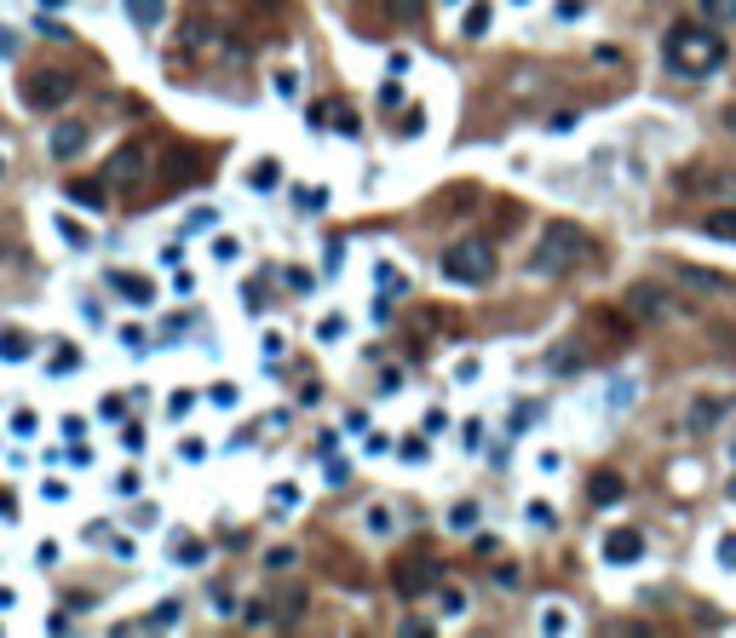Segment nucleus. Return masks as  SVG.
<instances>
[{"instance_id":"nucleus-1","label":"nucleus","mask_w":736,"mask_h":638,"mask_svg":"<svg viewBox=\"0 0 736 638\" xmlns=\"http://www.w3.org/2000/svg\"><path fill=\"white\" fill-rule=\"evenodd\" d=\"M667 64L679 75H713L725 64V41L713 35L708 23H673L667 29Z\"/></svg>"},{"instance_id":"nucleus-2","label":"nucleus","mask_w":736,"mask_h":638,"mask_svg":"<svg viewBox=\"0 0 736 638\" xmlns=\"http://www.w3.org/2000/svg\"><path fill=\"white\" fill-rule=\"evenodd\" d=\"M581 259H587V230L558 219V225H547L541 248H535V259H529V271L535 276H570Z\"/></svg>"},{"instance_id":"nucleus-3","label":"nucleus","mask_w":736,"mask_h":638,"mask_svg":"<svg viewBox=\"0 0 736 638\" xmlns=\"http://www.w3.org/2000/svg\"><path fill=\"white\" fill-rule=\"evenodd\" d=\"M18 92H23V104L29 110H64L69 98H75V75L69 69H58V64H35V69H23V81H18Z\"/></svg>"},{"instance_id":"nucleus-4","label":"nucleus","mask_w":736,"mask_h":638,"mask_svg":"<svg viewBox=\"0 0 736 638\" xmlns=\"http://www.w3.org/2000/svg\"><path fill=\"white\" fill-rule=\"evenodd\" d=\"M443 276H449V282H466V288H478V282L495 276V248H489L483 236H466V242H455V248L443 253Z\"/></svg>"},{"instance_id":"nucleus-5","label":"nucleus","mask_w":736,"mask_h":638,"mask_svg":"<svg viewBox=\"0 0 736 638\" xmlns=\"http://www.w3.org/2000/svg\"><path fill=\"white\" fill-rule=\"evenodd\" d=\"M437 581H443V564H437V558H397V564H391V587H397V598H426L437 587Z\"/></svg>"},{"instance_id":"nucleus-6","label":"nucleus","mask_w":736,"mask_h":638,"mask_svg":"<svg viewBox=\"0 0 736 638\" xmlns=\"http://www.w3.org/2000/svg\"><path fill=\"white\" fill-rule=\"evenodd\" d=\"M144 167H150V150H144V144H121V150H115L110 156V167H104V184H115V190H133L138 179H144Z\"/></svg>"},{"instance_id":"nucleus-7","label":"nucleus","mask_w":736,"mask_h":638,"mask_svg":"<svg viewBox=\"0 0 736 638\" xmlns=\"http://www.w3.org/2000/svg\"><path fill=\"white\" fill-rule=\"evenodd\" d=\"M627 311H633V317H644V322H673V317H679V305H673L662 288H644V282L627 294Z\"/></svg>"},{"instance_id":"nucleus-8","label":"nucleus","mask_w":736,"mask_h":638,"mask_svg":"<svg viewBox=\"0 0 736 638\" xmlns=\"http://www.w3.org/2000/svg\"><path fill=\"white\" fill-rule=\"evenodd\" d=\"M87 138H92L87 121H58V127H52V138H46V150H52L58 161H75L81 150H87Z\"/></svg>"},{"instance_id":"nucleus-9","label":"nucleus","mask_w":736,"mask_h":638,"mask_svg":"<svg viewBox=\"0 0 736 638\" xmlns=\"http://www.w3.org/2000/svg\"><path fill=\"white\" fill-rule=\"evenodd\" d=\"M207 173V156L202 150H167V167H161V184L173 190V184H190Z\"/></svg>"},{"instance_id":"nucleus-10","label":"nucleus","mask_w":736,"mask_h":638,"mask_svg":"<svg viewBox=\"0 0 736 638\" xmlns=\"http://www.w3.org/2000/svg\"><path fill=\"white\" fill-rule=\"evenodd\" d=\"M604 558H610V564H639L644 535L639 529H610V535H604Z\"/></svg>"},{"instance_id":"nucleus-11","label":"nucleus","mask_w":736,"mask_h":638,"mask_svg":"<svg viewBox=\"0 0 736 638\" xmlns=\"http://www.w3.org/2000/svg\"><path fill=\"white\" fill-rule=\"evenodd\" d=\"M725 414H731V397H696L690 414H685V426L690 432H713V420H725Z\"/></svg>"},{"instance_id":"nucleus-12","label":"nucleus","mask_w":736,"mask_h":638,"mask_svg":"<svg viewBox=\"0 0 736 638\" xmlns=\"http://www.w3.org/2000/svg\"><path fill=\"white\" fill-rule=\"evenodd\" d=\"M110 288L127 299V305H150V299H156V282H150V276H133V271H115Z\"/></svg>"},{"instance_id":"nucleus-13","label":"nucleus","mask_w":736,"mask_h":638,"mask_svg":"<svg viewBox=\"0 0 736 638\" xmlns=\"http://www.w3.org/2000/svg\"><path fill=\"white\" fill-rule=\"evenodd\" d=\"M621 495H627V478H621V472H593V483H587V501L593 506H616Z\"/></svg>"},{"instance_id":"nucleus-14","label":"nucleus","mask_w":736,"mask_h":638,"mask_svg":"<svg viewBox=\"0 0 736 638\" xmlns=\"http://www.w3.org/2000/svg\"><path fill=\"white\" fill-rule=\"evenodd\" d=\"M673 271H679V282L702 288V294H731V276H719V271H702V265H673Z\"/></svg>"},{"instance_id":"nucleus-15","label":"nucleus","mask_w":736,"mask_h":638,"mask_svg":"<svg viewBox=\"0 0 736 638\" xmlns=\"http://www.w3.org/2000/svg\"><path fill=\"white\" fill-rule=\"evenodd\" d=\"M127 6V18H133V29H161V18H167V0H121Z\"/></svg>"},{"instance_id":"nucleus-16","label":"nucleus","mask_w":736,"mask_h":638,"mask_svg":"<svg viewBox=\"0 0 736 638\" xmlns=\"http://www.w3.org/2000/svg\"><path fill=\"white\" fill-rule=\"evenodd\" d=\"M29 351H35V340L23 328H0V363H23Z\"/></svg>"},{"instance_id":"nucleus-17","label":"nucleus","mask_w":736,"mask_h":638,"mask_svg":"<svg viewBox=\"0 0 736 638\" xmlns=\"http://www.w3.org/2000/svg\"><path fill=\"white\" fill-rule=\"evenodd\" d=\"M64 196H69L75 207H92V213H98V207H104V184H98V179H75Z\"/></svg>"},{"instance_id":"nucleus-18","label":"nucleus","mask_w":736,"mask_h":638,"mask_svg":"<svg viewBox=\"0 0 736 638\" xmlns=\"http://www.w3.org/2000/svg\"><path fill=\"white\" fill-rule=\"evenodd\" d=\"M702 230L719 236V242H736V207H713L708 219H702Z\"/></svg>"},{"instance_id":"nucleus-19","label":"nucleus","mask_w":736,"mask_h":638,"mask_svg":"<svg viewBox=\"0 0 736 638\" xmlns=\"http://www.w3.org/2000/svg\"><path fill=\"white\" fill-rule=\"evenodd\" d=\"M294 207H299V213H322V207H328V190H322V184H299Z\"/></svg>"},{"instance_id":"nucleus-20","label":"nucleus","mask_w":736,"mask_h":638,"mask_svg":"<svg viewBox=\"0 0 736 638\" xmlns=\"http://www.w3.org/2000/svg\"><path fill=\"white\" fill-rule=\"evenodd\" d=\"M547 368L552 374H575V368H581V345H558V351L547 357Z\"/></svg>"},{"instance_id":"nucleus-21","label":"nucleus","mask_w":736,"mask_h":638,"mask_svg":"<svg viewBox=\"0 0 736 638\" xmlns=\"http://www.w3.org/2000/svg\"><path fill=\"white\" fill-rule=\"evenodd\" d=\"M489 12H495L489 0H472V12H466V35H472V41H478V35H489Z\"/></svg>"},{"instance_id":"nucleus-22","label":"nucleus","mask_w":736,"mask_h":638,"mask_svg":"<svg viewBox=\"0 0 736 638\" xmlns=\"http://www.w3.org/2000/svg\"><path fill=\"white\" fill-rule=\"evenodd\" d=\"M248 184L253 190H276V184H282V167H276V161H259V167L248 173Z\"/></svg>"},{"instance_id":"nucleus-23","label":"nucleus","mask_w":736,"mask_h":638,"mask_svg":"<svg viewBox=\"0 0 736 638\" xmlns=\"http://www.w3.org/2000/svg\"><path fill=\"white\" fill-rule=\"evenodd\" d=\"M386 12L397 23H420V12H426V0H386Z\"/></svg>"},{"instance_id":"nucleus-24","label":"nucleus","mask_w":736,"mask_h":638,"mask_svg":"<svg viewBox=\"0 0 736 638\" xmlns=\"http://www.w3.org/2000/svg\"><path fill=\"white\" fill-rule=\"evenodd\" d=\"M713 23H736V0H696Z\"/></svg>"},{"instance_id":"nucleus-25","label":"nucleus","mask_w":736,"mask_h":638,"mask_svg":"<svg viewBox=\"0 0 736 638\" xmlns=\"http://www.w3.org/2000/svg\"><path fill=\"white\" fill-rule=\"evenodd\" d=\"M449 529H478V501H460L449 512Z\"/></svg>"},{"instance_id":"nucleus-26","label":"nucleus","mask_w":736,"mask_h":638,"mask_svg":"<svg viewBox=\"0 0 736 638\" xmlns=\"http://www.w3.org/2000/svg\"><path fill=\"white\" fill-rule=\"evenodd\" d=\"M58 236H64L69 248H87V230L75 225V219H69V213H58Z\"/></svg>"},{"instance_id":"nucleus-27","label":"nucleus","mask_w":736,"mask_h":638,"mask_svg":"<svg viewBox=\"0 0 736 638\" xmlns=\"http://www.w3.org/2000/svg\"><path fill=\"white\" fill-rule=\"evenodd\" d=\"M69 368H81V351H75V345H58V351H52V374H69Z\"/></svg>"},{"instance_id":"nucleus-28","label":"nucleus","mask_w":736,"mask_h":638,"mask_svg":"<svg viewBox=\"0 0 736 638\" xmlns=\"http://www.w3.org/2000/svg\"><path fill=\"white\" fill-rule=\"evenodd\" d=\"M529 524H535V529H552V524H558V512H552L547 501H529Z\"/></svg>"},{"instance_id":"nucleus-29","label":"nucleus","mask_w":736,"mask_h":638,"mask_svg":"<svg viewBox=\"0 0 736 638\" xmlns=\"http://www.w3.org/2000/svg\"><path fill=\"white\" fill-rule=\"evenodd\" d=\"M271 87L282 92V98H294V92H299V75H294V69H276V75H271Z\"/></svg>"},{"instance_id":"nucleus-30","label":"nucleus","mask_w":736,"mask_h":638,"mask_svg":"<svg viewBox=\"0 0 736 638\" xmlns=\"http://www.w3.org/2000/svg\"><path fill=\"white\" fill-rule=\"evenodd\" d=\"M288 288H294V294H311V271H305V265H288Z\"/></svg>"},{"instance_id":"nucleus-31","label":"nucleus","mask_w":736,"mask_h":638,"mask_svg":"<svg viewBox=\"0 0 736 638\" xmlns=\"http://www.w3.org/2000/svg\"><path fill=\"white\" fill-rule=\"evenodd\" d=\"M213 253L230 265V259H242V242H236V236H219V242H213Z\"/></svg>"},{"instance_id":"nucleus-32","label":"nucleus","mask_w":736,"mask_h":638,"mask_svg":"<svg viewBox=\"0 0 736 638\" xmlns=\"http://www.w3.org/2000/svg\"><path fill=\"white\" fill-rule=\"evenodd\" d=\"M18 29H6V23H0V58H18Z\"/></svg>"},{"instance_id":"nucleus-33","label":"nucleus","mask_w":736,"mask_h":638,"mask_svg":"<svg viewBox=\"0 0 736 638\" xmlns=\"http://www.w3.org/2000/svg\"><path fill=\"white\" fill-rule=\"evenodd\" d=\"M420 127H426V115H420V110H409V115H397V133H420Z\"/></svg>"},{"instance_id":"nucleus-34","label":"nucleus","mask_w":736,"mask_h":638,"mask_svg":"<svg viewBox=\"0 0 736 638\" xmlns=\"http://www.w3.org/2000/svg\"><path fill=\"white\" fill-rule=\"evenodd\" d=\"M173 621H179V604H161V610L144 621V627H173Z\"/></svg>"},{"instance_id":"nucleus-35","label":"nucleus","mask_w":736,"mask_h":638,"mask_svg":"<svg viewBox=\"0 0 736 638\" xmlns=\"http://www.w3.org/2000/svg\"><path fill=\"white\" fill-rule=\"evenodd\" d=\"M581 12H587V0H558V18H564V23H575Z\"/></svg>"},{"instance_id":"nucleus-36","label":"nucleus","mask_w":736,"mask_h":638,"mask_svg":"<svg viewBox=\"0 0 736 638\" xmlns=\"http://www.w3.org/2000/svg\"><path fill=\"white\" fill-rule=\"evenodd\" d=\"M265 564H271V570H294V547H276Z\"/></svg>"},{"instance_id":"nucleus-37","label":"nucleus","mask_w":736,"mask_h":638,"mask_svg":"<svg viewBox=\"0 0 736 638\" xmlns=\"http://www.w3.org/2000/svg\"><path fill=\"white\" fill-rule=\"evenodd\" d=\"M397 104H403V92H397V81H386L380 87V110H397Z\"/></svg>"},{"instance_id":"nucleus-38","label":"nucleus","mask_w":736,"mask_h":638,"mask_svg":"<svg viewBox=\"0 0 736 638\" xmlns=\"http://www.w3.org/2000/svg\"><path fill=\"white\" fill-rule=\"evenodd\" d=\"M317 334H322V340H340V334H345V317H322Z\"/></svg>"},{"instance_id":"nucleus-39","label":"nucleus","mask_w":736,"mask_h":638,"mask_svg":"<svg viewBox=\"0 0 736 638\" xmlns=\"http://www.w3.org/2000/svg\"><path fill=\"white\" fill-rule=\"evenodd\" d=\"M12 432H18V437H29V432H35V414H29V409H18V414H12Z\"/></svg>"},{"instance_id":"nucleus-40","label":"nucleus","mask_w":736,"mask_h":638,"mask_svg":"<svg viewBox=\"0 0 736 638\" xmlns=\"http://www.w3.org/2000/svg\"><path fill=\"white\" fill-rule=\"evenodd\" d=\"M202 541H179V558H184V564H202Z\"/></svg>"},{"instance_id":"nucleus-41","label":"nucleus","mask_w":736,"mask_h":638,"mask_svg":"<svg viewBox=\"0 0 736 638\" xmlns=\"http://www.w3.org/2000/svg\"><path fill=\"white\" fill-rule=\"evenodd\" d=\"M719 564H725V570H736V535H725V541H719Z\"/></svg>"},{"instance_id":"nucleus-42","label":"nucleus","mask_w":736,"mask_h":638,"mask_svg":"<svg viewBox=\"0 0 736 638\" xmlns=\"http://www.w3.org/2000/svg\"><path fill=\"white\" fill-rule=\"evenodd\" d=\"M0 518H12V495L6 489H0Z\"/></svg>"},{"instance_id":"nucleus-43","label":"nucleus","mask_w":736,"mask_h":638,"mask_svg":"<svg viewBox=\"0 0 736 638\" xmlns=\"http://www.w3.org/2000/svg\"><path fill=\"white\" fill-rule=\"evenodd\" d=\"M259 6H265V12H282V0H259Z\"/></svg>"},{"instance_id":"nucleus-44","label":"nucleus","mask_w":736,"mask_h":638,"mask_svg":"<svg viewBox=\"0 0 736 638\" xmlns=\"http://www.w3.org/2000/svg\"><path fill=\"white\" fill-rule=\"evenodd\" d=\"M731 501H736V478H731Z\"/></svg>"},{"instance_id":"nucleus-45","label":"nucleus","mask_w":736,"mask_h":638,"mask_svg":"<svg viewBox=\"0 0 736 638\" xmlns=\"http://www.w3.org/2000/svg\"><path fill=\"white\" fill-rule=\"evenodd\" d=\"M46 6H64V0H46Z\"/></svg>"}]
</instances>
